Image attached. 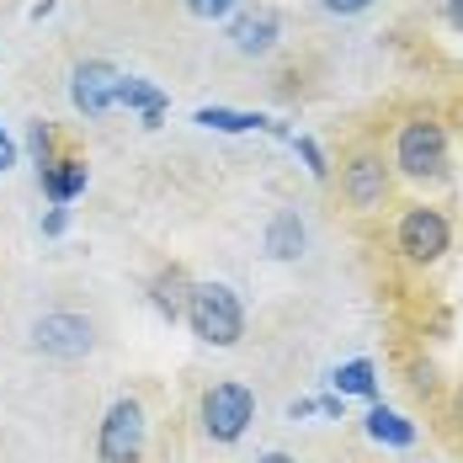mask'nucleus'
Returning a JSON list of instances; mask_svg holds the SVG:
<instances>
[{
	"label": "nucleus",
	"mask_w": 463,
	"mask_h": 463,
	"mask_svg": "<svg viewBox=\"0 0 463 463\" xmlns=\"http://www.w3.org/2000/svg\"><path fill=\"white\" fill-rule=\"evenodd\" d=\"M256 463H298L293 453H282V448H272V453H256Z\"/></svg>",
	"instance_id": "obj_27"
},
{
	"label": "nucleus",
	"mask_w": 463,
	"mask_h": 463,
	"mask_svg": "<svg viewBox=\"0 0 463 463\" xmlns=\"http://www.w3.org/2000/svg\"><path fill=\"white\" fill-rule=\"evenodd\" d=\"M144 448H149L144 400L139 394H118L101 411V426H96V458L101 463H144Z\"/></svg>",
	"instance_id": "obj_4"
},
{
	"label": "nucleus",
	"mask_w": 463,
	"mask_h": 463,
	"mask_svg": "<svg viewBox=\"0 0 463 463\" xmlns=\"http://www.w3.org/2000/svg\"><path fill=\"white\" fill-rule=\"evenodd\" d=\"M27 149H33L38 171H43V165H53V160H59V134H53V123H43V118H38V123L27 128Z\"/></svg>",
	"instance_id": "obj_18"
},
{
	"label": "nucleus",
	"mask_w": 463,
	"mask_h": 463,
	"mask_svg": "<svg viewBox=\"0 0 463 463\" xmlns=\"http://www.w3.org/2000/svg\"><path fill=\"white\" fill-rule=\"evenodd\" d=\"M118 80H123V70L112 59H80L70 70V107L80 118H91V123L118 112Z\"/></svg>",
	"instance_id": "obj_8"
},
{
	"label": "nucleus",
	"mask_w": 463,
	"mask_h": 463,
	"mask_svg": "<svg viewBox=\"0 0 463 463\" xmlns=\"http://www.w3.org/2000/svg\"><path fill=\"white\" fill-rule=\"evenodd\" d=\"M442 22H448L453 33H463V0H442Z\"/></svg>",
	"instance_id": "obj_23"
},
{
	"label": "nucleus",
	"mask_w": 463,
	"mask_h": 463,
	"mask_svg": "<svg viewBox=\"0 0 463 463\" xmlns=\"http://www.w3.org/2000/svg\"><path fill=\"white\" fill-rule=\"evenodd\" d=\"M394 176L411 186H442L453 176V149H448V123L437 112H411L400 118L394 144H389Z\"/></svg>",
	"instance_id": "obj_1"
},
{
	"label": "nucleus",
	"mask_w": 463,
	"mask_h": 463,
	"mask_svg": "<svg viewBox=\"0 0 463 463\" xmlns=\"http://www.w3.org/2000/svg\"><path fill=\"white\" fill-rule=\"evenodd\" d=\"M448 416H453V426L463 431V383L453 389V400H448Z\"/></svg>",
	"instance_id": "obj_26"
},
{
	"label": "nucleus",
	"mask_w": 463,
	"mask_h": 463,
	"mask_svg": "<svg viewBox=\"0 0 463 463\" xmlns=\"http://www.w3.org/2000/svg\"><path fill=\"white\" fill-rule=\"evenodd\" d=\"M118 107L139 112L144 128H160V123H165V112H171V96L160 91L155 80H144V75H123V80H118Z\"/></svg>",
	"instance_id": "obj_12"
},
{
	"label": "nucleus",
	"mask_w": 463,
	"mask_h": 463,
	"mask_svg": "<svg viewBox=\"0 0 463 463\" xmlns=\"http://www.w3.org/2000/svg\"><path fill=\"white\" fill-rule=\"evenodd\" d=\"M38 182H43L48 208H70L86 192V182H91V165H86V155H59L53 165L38 171Z\"/></svg>",
	"instance_id": "obj_11"
},
{
	"label": "nucleus",
	"mask_w": 463,
	"mask_h": 463,
	"mask_svg": "<svg viewBox=\"0 0 463 463\" xmlns=\"http://www.w3.org/2000/svg\"><path fill=\"white\" fill-rule=\"evenodd\" d=\"M288 144H293V155L304 160V171H309L315 182H330V155L320 149V139H309V134H293Z\"/></svg>",
	"instance_id": "obj_17"
},
{
	"label": "nucleus",
	"mask_w": 463,
	"mask_h": 463,
	"mask_svg": "<svg viewBox=\"0 0 463 463\" xmlns=\"http://www.w3.org/2000/svg\"><path fill=\"white\" fill-rule=\"evenodd\" d=\"M261 250H267L272 261H298V256L309 250V224H304V213H298V208H278V213L267 219V230H261Z\"/></svg>",
	"instance_id": "obj_10"
},
{
	"label": "nucleus",
	"mask_w": 463,
	"mask_h": 463,
	"mask_svg": "<svg viewBox=\"0 0 463 463\" xmlns=\"http://www.w3.org/2000/svg\"><path fill=\"white\" fill-rule=\"evenodd\" d=\"M389 192H394V165L378 144H357L346 160H341V197L357 208V213H378L389 208Z\"/></svg>",
	"instance_id": "obj_6"
},
{
	"label": "nucleus",
	"mask_w": 463,
	"mask_h": 463,
	"mask_svg": "<svg viewBox=\"0 0 463 463\" xmlns=\"http://www.w3.org/2000/svg\"><path fill=\"white\" fill-rule=\"evenodd\" d=\"M186 293H192V278H186L182 267H160V272L149 278V304H155L160 320H171V325H182Z\"/></svg>",
	"instance_id": "obj_13"
},
{
	"label": "nucleus",
	"mask_w": 463,
	"mask_h": 463,
	"mask_svg": "<svg viewBox=\"0 0 463 463\" xmlns=\"http://www.w3.org/2000/svg\"><path fill=\"white\" fill-rule=\"evenodd\" d=\"M38 230H43L48 240H59V234L70 230V208H48V213H43V224H38Z\"/></svg>",
	"instance_id": "obj_21"
},
{
	"label": "nucleus",
	"mask_w": 463,
	"mask_h": 463,
	"mask_svg": "<svg viewBox=\"0 0 463 463\" xmlns=\"http://www.w3.org/2000/svg\"><path fill=\"white\" fill-rule=\"evenodd\" d=\"M33 352H43L53 363H80L96 352V325L75 309H53L33 320Z\"/></svg>",
	"instance_id": "obj_7"
},
{
	"label": "nucleus",
	"mask_w": 463,
	"mask_h": 463,
	"mask_svg": "<svg viewBox=\"0 0 463 463\" xmlns=\"http://www.w3.org/2000/svg\"><path fill=\"white\" fill-rule=\"evenodd\" d=\"M224 38H230V48L240 59H267L282 43V16L272 5H240L224 22Z\"/></svg>",
	"instance_id": "obj_9"
},
{
	"label": "nucleus",
	"mask_w": 463,
	"mask_h": 463,
	"mask_svg": "<svg viewBox=\"0 0 463 463\" xmlns=\"http://www.w3.org/2000/svg\"><path fill=\"white\" fill-rule=\"evenodd\" d=\"M315 405H320V416H330V420H346V400H341V394H320Z\"/></svg>",
	"instance_id": "obj_22"
},
{
	"label": "nucleus",
	"mask_w": 463,
	"mask_h": 463,
	"mask_svg": "<svg viewBox=\"0 0 463 463\" xmlns=\"http://www.w3.org/2000/svg\"><path fill=\"white\" fill-rule=\"evenodd\" d=\"M363 431H368L373 442H383V448H416V420L400 416V411H389V405H373L368 416H363Z\"/></svg>",
	"instance_id": "obj_14"
},
{
	"label": "nucleus",
	"mask_w": 463,
	"mask_h": 463,
	"mask_svg": "<svg viewBox=\"0 0 463 463\" xmlns=\"http://www.w3.org/2000/svg\"><path fill=\"white\" fill-rule=\"evenodd\" d=\"M256 420V389L240 383V378H224V383H208L203 400H197V426L208 442L219 448H234Z\"/></svg>",
	"instance_id": "obj_3"
},
{
	"label": "nucleus",
	"mask_w": 463,
	"mask_h": 463,
	"mask_svg": "<svg viewBox=\"0 0 463 463\" xmlns=\"http://www.w3.org/2000/svg\"><path fill=\"white\" fill-rule=\"evenodd\" d=\"M192 123L208 128V134H267L272 118H261V112H230V107H197Z\"/></svg>",
	"instance_id": "obj_16"
},
{
	"label": "nucleus",
	"mask_w": 463,
	"mask_h": 463,
	"mask_svg": "<svg viewBox=\"0 0 463 463\" xmlns=\"http://www.w3.org/2000/svg\"><path fill=\"white\" fill-rule=\"evenodd\" d=\"M394 250H400L405 267H420V272L437 267V261L453 250V219H448L442 208H431V203L405 208L400 224H394Z\"/></svg>",
	"instance_id": "obj_5"
},
{
	"label": "nucleus",
	"mask_w": 463,
	"mask_h": 463,
	"mask_svg": "<svg viewBox=\"0 0 463 463\" xmlns=\"http://www.w3.org/2000/svg\"><path fill=\"white\" fill-rule=\"evenodd\" d=\"M378 0H320L325 16H363V11H373Z\"/></svg>",
	"instance_id": "obj_20"
},
{
	"label": "nucleus",
	"mask_w": 463,
	"mask_h": 463,
	"mask_svg": "<svg viewBox=\"0 0 463 463\" xmlns=\"http://www.w3.org/2000/svg\"><path fill=\"white\" fill-rule=\"evenodd\" d=\"M11 165H16V139L0 128V171H11Z\"/></svg>",
	"instance_id": "obj_24"
},
{
	"label": "nucleus",
	"mask_w": 463,
	"mask_h": 463,
	"mask_svg": "<svg viewBox=\"0 0 463 463\" xmlns=\"http://www.w3.org/2000/svg\"><path fill=\"white\" fill-rule=\"evenodd\" d=\"M330 394H341V400H378V368H373V357H352V363L330 368Z\"/></svg>",
	"instance_id": "obj_15"
},
{
	"label": "nucleus",
	"mask_w": 463,
	"mask_h": 463,
	"mask_svg": "<svg viewBox=\"0 0 463 463\" xmlns=\"http://www.w3.org/2000/svg\"><path fill=\"white\" fill-rule=\"evenodd\" d=\"M458 134H463V101H458Z\"/></svg>",
	"instance_id": "obj_28"
},
{
	"label": "nucleus",
	"mask_w": 463,
	"mask_h": 463,
	"mask_svg": "<svg viewBox=\"0 0 463 463\" xmlns=\"http://www.w3.org/2000/svg\"><path fill=\"white\" fill-rule=\"evenodd\" d=\"M309 416H320L315 400H293V405H288V420H309Z\"/></svg>",
	"instance_id": "obj_25"
},
{
	"label": "nucleus",
	"mask_w": 463,
	"mask_h": 463,
	"mask_svg": "<svg viewBox=\"0 0 463 463\" xmlns=\"http://www.w3.org/2000/svg\"><path fill=\"white\" fill-rule=\"evenodd\" d=\"M182 325L203 346L230 352V346H240V335H245V304H240V293H234L230 282L203 278V282H192V293H186Z\"/></svg>",
	"instance_id": "obj_2"
},
{
	"label": "nucleus",
	"mask_w": 463,
	"mask_h": 463,
	"mask_svg": "<svg viewBox=\"0 0 463 463\" xmlns=\"http://www.w3.org/2000/svg\"><path fill=\"white\" fill-rule=\"evenodd\" d=\"M182 5H186V16H197V22H230L245 0H182Z\"/></svg>",
	"instance_id": "obj_19"
}]
</instances>
